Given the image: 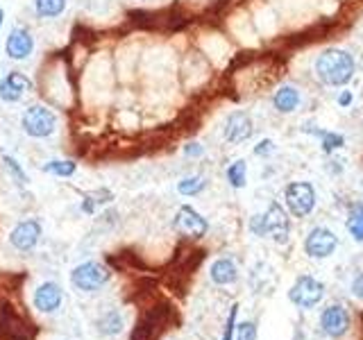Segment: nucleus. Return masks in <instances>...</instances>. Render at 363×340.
Returning a JSON list of instances; mask_svg holds the SVG:
<instances>
[{"label": "nucleus", "instance_id": "f257e3e1", "mask_svg": "<svg viewBox=\"0 0 363 340\" xmlns=\"http://www.w3.org/2000/svg\"><path fill=\"white\" fill-rule=\"evenodd\" d=\"M179 324V315L170 302H152L147 304L136 320L130 340H159L168 329Z\"/></svg>", "mask_w": 363, "mask_h": 340}, {"label": "nucleus", "instance_id": "f03ea898", "mask_svg": "<svg viewBox=\"0 0 363 340\" xmlns=\"http://www.w3.org/2000/svg\"><path fill=\"white\" fill-rule=\"evenodd\" d=\"M315 77L327 86H345L354 77V57L343 48H327L315 60Z\"/></svg>", "mask_w": 363, "mask_h": 340}, {"label": "nucleus", "instance_id": "7ed1b4c3", "mask_svg": "<svg viewBox=\"0 0 363 340\" xmlns=\"http://www.w3.org/2000/svg\"><path fill=\"white\" fill-rule=\"evenodd\" d=\"M21 128L30 139H48L60 128V116L45 105H30L21 113Z\"/></svg>", "mask_w": 363, "mask_h": 340}, {"label": "nucleus", "instance_id": "20e7f679", "mask_svg": "<svg viewBox=\"0 0 363 340\" xmlns=\"http://www.w3.org/2000/svg\"><path fill=\"white\" fill-rule=\"evenodd\" d=\"M111 279V270L102 266L100 261H84L73 268L71 283L79 293H98L102 286H107Z\"/></svg>", "mask_w": 363, "mask_h": 340}, {"label": "nucleus", "instance_id": "39448f33", "mask_svg": "<svg viewBox=\"0 0 363 340\" xmlns=\"http://www.w3.org/2000/svg\"><path fill=\"white\" fill-rule=\"evenodd\" d=\"M284 200H286L291 215L306 218L315 209V188L309 181H291L286 191H284Z\"/></svg>", "mask_w": 363, "mask_h": 340}, {"label": "nucleus", "instance_id": "423d86ee", "mask_svg": "<svg viewBox=\"0 0 363 340\" xmlns=\"http://www.w3.org/2000/svg\"><path fill=\"white\" fill-rule=\"evenodd\" d=\"M261 230H264V236H270L277 245L289 243L291 220H289V213L284 211L279 202H272L266 209V213H261Z\"/></svg>", "mask_w": 363, "mask_h": 340}, {"label": "nucleus", "instance_id": "0eeeda50", "mask_svg": "<svg viewBox=\"0 0 363 340\" xmlns=\"http://www.w3.org/2000/svg\"><path fill=\"white\" fill-rule=\"evenodd\" d=\"M323 295H325V286L320 281L309 275H302L295 279L293 288L289 290V300L298 306V309L306 311V309H313V306L323 300Z\"/></svg>", "mask_w": 363, "mask_h": 340}, {"label": "nucleus", "instance_id": "6e6552de", "mask_svg": "<svg viewBox=\"0 0 363 340\" xmlns=\"http://www.w3.org/2000/svg\"><path fill=\"white\" fill-rule=\"evenodd\" d=\"M338 247V238L334 236L332 230L327 227H315V230L309 232L304 241V252L309 254L311 259H327L336 252Z\"/></svg>", "mask_w": 363, "mask_h": 340}, {"label": "nucleus", "instance_id": "1a4fd4ad", "mask_svg": "<svg viewBox=\"0 0 363 340\" xmlns=\"http://www.w3.org/2000/svg\"><path fill=\"white\" fill-rule=\"evenodd\" d=\"M173 227L177 232H182L184 236H191V238H202V236H207V232H209L207 218H204L200 211L193 209L191 204L179 207L175 220H173Z\"/></svg>", "mask_w": 363, "mask_h": 340}, {"label": "nucleus", "instance_id": "9d476101", "mask_svg": "<svg viewBox=\"0 0 363 340\" xmlns=\"http://www.w3.org/2000/svg\"><path fill=\"white\" fill-rule=\"evenodd\" d=\"M34 34L28 28H11L5 39V55L14 62H26L34 52Z\"/></svg>", "mask_w": 363, "mask_h": 340}, {"label": "nucleus", "instance_id": "9b49d317", "mask_svg": "<svg viewBox=\"0 0 363 340\" xmlns=\"http://www.w3.org/2000/svg\"><path fill=\"white\" fill-rule=\"evenodd\" d=\"M32 79L26 73L11 71L0 77V100L7 102V105H16V102L26 98L28 91H32Z\"/></svg>", "mask_w": 363, "mask_h": 340}, {"label": "nucleus", "instance_id": "f8f14e48", "mask_svg": "<svg viewBox=\"0 0 363 340\" xmlns=\"http://www.w3.org/2000/svg\"><path fill=\"white\" fill-rule=\"evenodd\" d=\"M41 234H43V230H41L39 220H34V218L21 220L14 230H11L9 243H11V247H16L18 252H32V249L39 245Z\"/></svg>", "mask_w": 363, "mask_h": 340}, {"label": "nucleus", "instance_id": "ddd939ff", "mask_svg": "<svg viewBox=\"0 0 363 340\" xmlns=\"http://www.w3.org/2000/svg\"><path fill=\"white\" fill-rule=\"evenodd\" d=\"M252 130H255V125H252V118H250V113L243 109H236L227 116L223 136L227 143L238 145V143H245L250 136H252Z\"/></svg>", "mask_w": 363, "mask_h": 340}, {"label": "nucleus", "instance_id": "4468645a", "mask_svg": "<svg viewBox=\"0 0 363 340\" xmlns=\"http://www.w3.org/2000/svg\"><path fill=\"white\" fill-rule=\"evenodd\" d=\"M64 302V290L57 281H43L41 286L34 290L32 304L39 313H55Z\"/></svg>", "mask_w": 363, "mask_h": 340}, {"label": "nucleus", "instance_id": "2eb2a0df", "mask_svg": "<svg viewBox=\"0 0 363 340\" xmlns=\"http://www.w3.org/2000/svg\"><path fill=\"white\" fill-rule=\"evenodd\" d=\"M320 327L329 338H340L350 329V315L343 306H327L320 313Z\"/></svg>", "mask_w": 363, "mask_h": 340}, {"label": "nucleus", "instance_id": "dca6fc26", "mask_svg": "<svg viewBox=\"0 0 363 340\" xmlns=\"http://www.w3.org/2000/svg\"><path fill=\"white\" fill-rule=\"evenodd\" d=\"M300 105H302V94L291 84L279 86L275 91V96H272V107L279 113H293V111H298Z\"/></svg>", "mask_w": 363, "mask_h": 340}, {"label": "nucleus", "instance_id": "f3484780", "mask_svg": "<svg viewBox=\"0 0 363 340\" xmlns=\"http://www.w3.org/2000/svg\"><path fill=\"white\" fill-rule=\"evenodd\" d=\"M209 277L213 283H218V286H230V283H234L238 279V268L230 259H218L211 264Z\"/></svg>", "mask_w": 363, "mask_h": 340}, {"label": "nucleus", "instance_id": "a211bd4d", "mask_svg": "<svg viewBox=\"0 0 363 340\" xmlns=\"http://www.w3.org/2000/svg\"><path fill=\"white\" fill-rule=\"evenodd\" d=\"M111 202H113V193L109 188H96V191L84 193L79 209H82V213H86V215H94L100 207H107Z\"/></svg>", "mask_w": 363, "mask_h": 340}, {"label": "nucleus", "instance_id": "6ab92c4d", "mask_svg": "<svg viewBox=\"0 0 363 340\" xmlns=\"http://www.w3.org/2000/svg\"><path fill=\"white\" fill-rule=\"evenodd\" d=\"M306 134H313V136H318L320 139V145H323V152H327V154H332V152H336V150H340V147L345 145V139L340 134H336V132H329V130H318V128H313V125H306V128H302Z\"/></svg>", "mask_w": 363, "mask_h": 340}, {"label": "nucleus", "instance_id": "aec40b11", "mask_svg": "<svg viewBox=\"0 0 363 340\" xmlns=\"http://www.w3.org/2000/svg\"><path fill=\"white\" fill-rule=\"evenodd\" d=\"M96 324L102 336H118L123 332V315H121V311L111 309L107 313H102Z\"/></svg>", "mask_w": 363, "mask_h": 340}, {"label": "nucleus", "instance_id": "412c9836", "mask_svg": "<svg viewBox=\"0 0 363 340\" xmlns=\"http://www.w3.org/2000/svg\"><path fill=\"white\" fill-rule=\"evenodd\" d=\"M43 173H48V175H55V177H73L75 175V170H77V164L73 162V159H50V162H45L41 166Z\"/></svg>", "mask_w": 363, "mask_h": 340}, {"label": "nucleus", "instance_id": "4be33fe9", "mask_svg": "<svg viewBox=\"0 0 363 340\" xmlns=\"http://www.w3.org/2000/svg\"><path fill=\"white\" fill-rule=\"evenodd\" d=\"M32 5H34V11H37L39 18L48 21V18H57L64 14L68 0H34Z\"/></svg>", "mask_w": 363, "mask_h": 340}, {"label": "nucleus", "instance_id": "5701e85b", "mask_svg": "<svg viewBox=\"0 0 363 340\" xmlns=\"http://www.w3.org/2000/svg\"><path fill=\"white\" fill-rule=\"evenodd\" d=\"M204 188H207V179H204L202 175L184 177V179L177 181V193H179V196H186V198L200 196Z\"/></svg>", "mask_w": 363, "mask_h": 340}, {"label": "nucleus", "instance_id": "b1692460", "mask_svg": "<svg viewBox=\"0 0 363 340\" xmlns=\"http://www.w3.org/2000/svg\"><path fill=\"white\" fill-rule=\"evenodd\" d=\"M227 181H230L232 188H243L247 184V164L243 159H236L234 164L227 168Z\"/></svg>", "mask_w": 363, "mask_h": 340}, {"label": "nucleus", "instance_id": "393cba45", "mask_svg": "<svg viewBox=\"0 0 363 340\" xmlns=\"http://www.w3.org/2000/svg\"><path fill=\"white\" fill-rule=\"evenodd\" d=\"M347 232L352 234L354 241H363V202L354 204V207L350 209V215H347Z\"/></svg>", "mask_w": 363, "mask_h": 340}, {"label": "nucleus", "instance_id": "a878e982", "mask_svg": "<svg viewBox=\"0 0 363 340\" xmlns=\"http://www.w3.org/2000/svg\"><path fill=\"white\" fill-rule=\"evenodd\" d=\"M3 164H5V168H7V173H9V177H11V181L14 184H18V186H26L28 184V173L23 170V166L18 164V159L16 157H11V154H3Z\"/></svg>", "mask_w": 363, "mask_h": 340}, {"label": "nucleus", "instance_id": "bb28decb", "mask_svg": "<svg viewBox=\"0 0 363 340\" xmlns=\"http://www.w3.org/2000/svg\"><path fill=\"white\" fill-rule=\"evenodd\" d=\"M236 340H257V324L241 322L236 329Z\"/></svg>", "mask_w": 363, "mask_h": 340}, {"label": "nucleus", "instance_id": "cd10ccee", "mask_svg": "<svg viewBox=\"0 0 363 340\" xmlns=\"http://www.w3.org/2000/svg\"><path fill=\"white\" fill-rule=\"evenodd\" d=\"M236 313H238V306L234 304L230 309V315H227V324H225V332L220 340H234V329H236Z\"/></svg>", "mask_w": 363, "mask_h": 340}, {"label": "nucleus", "instance_id": "c85d7f7f", "mask_svg": "<svg viewBox=\"0 0 363 340\" xmlns=\"http://www.w3.org/2000/svg\"><path fill=\"white\" fill-rule=\"evenodd\" d=\"M272 152H275V143H272V139H261L255 145V154L257 157H270Z\"/></svg>", "mask_w": 363, "mask_h": 340}, {"label": "nucleus", "instance_id": "c756f323", "mask_svg": "<svg viewBox=\"0 0 363 340\" xmlns=\"http://www.w3.org/2000/svg\"><path fill=\"white\" fill-rule=\"evenodd\" d=\"M184 154H186V157H193V159H198V157L204 154V147H202V143H198V141H191V143L184 145Z\"/></svg>", "mask_w": 363, "mask_h": 340}, {"label": "nucleus", "instance_id": "7c9ffc66", "mask_svg": "<svg viewBox=\"0 0 363 340\" xmlns=\"http://www.w3.org/2000/svg\"><path fill=\"white\" fill-rule=\"evenodd\" d=\"M352 293H354V298L363 300V272L359 277H354V281H352Z\"/></svg>", "mask_w": 363, "mask_h": 340}, {"label": "nucleus", "instance_id": "2f4dec72", "mask_svg": "<svg viewBox=\"0 0 363 340\" xmlns=\"http://www.w3.org/2000/svg\"><path fill=\"white\" fill-rule=\"evenodd\" d=\"M352 100H354V96H352V91H340L336 102H338V107H350L352 105Z\"/></svg>", "mask_w": 363, "mask_h": 340}, {"label": "nucleus", "instance_id": "473e14b6", "mask_svg": "<svg viewBox=\"0 0 363 340\" xmlns=\"http://www.w3.org/2000/svg\"><path fill=\"white\" fill-rule=\"evenodd\" d=\"M3 23H5V9L0 7V32H3Z\"/></svg>", "mask_w": 363, "mask_h": 340}]
</instances>
